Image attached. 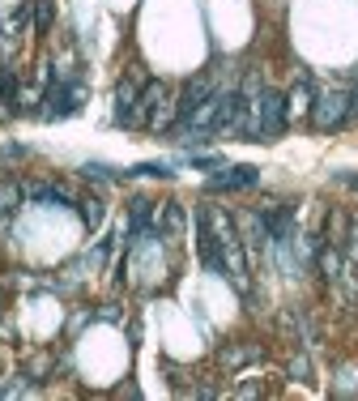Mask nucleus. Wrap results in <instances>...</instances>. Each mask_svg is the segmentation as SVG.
<instances>
[{
	"instance_id": "5",
	"label": "nucleus",
	"mask_w": 358,
	"mask_h": 401,
	"mask_svg": "<svg viewBox=\"0 0 358 401\" xmlns=\"http://www.w3.org/2000/svg\"><path fill=\"white\" fill-rule=\"evenodd\" d=\"M30 197H34V201H56V205H68V197H64L60 188H34Z\"/></svg>"
},
{
	"instance_id": "1",
	"label": "nucleus",
	"mask_w": 358,
	"mask_h": 401,
	"mask_svg": "<svg viewBox=\"0 0 358 401\" xmlns=\"http://www.w3.org/2000/svg\"><path fill=\"white\" fill-rule=\"evenodd\" d=\"M350 115V94H325L320 103H316V111H312V124L316 128H333V124H342Z\"/></svg>"
},
{
	"instance_id": "4",
	"label": "nucleus",
	"mask_w": 358,
	"mask_h": 401,
	"mask_svg": "<svg viewBox=\"0 0 358 401\" xmlns=\"http://www.w3.org/2000/svg\"><path fill=\"white\" fill-rule=\"evenodd\" d=\"M34 26H38V34L51 30V0H38L34 4Z\"/></svg>"
},
{
	"instance_id": "8",
	"label": "nucleus",
	"mask_w": 358,
	"mask_h": 401,
	"mask_svg": "<svg viewBox=\"0 0 358 401\" xmlns=\"http://www.w3.org/2000/svg\"><path fill=\"white\" fill-rule=\"evenodd\" d=\"M350 115H358V94L350 98Z\"/></svg>"
},
{
	"instance_id": "6",
	"label": "nucleus",
	"mask_w": 358,
	"mask_h": 401,
	"mask_svg": "<svg viewBox=\"0 0 358 401\" xmlns=\"http://www.w3.org/2000/svg\"><path fill=\"white\" fill-rule=\"evenodd\" d=\"M81 205H85V209H81V214H85V222H90V226H98V222H102V201H94V197H90V201H81Z\"/></svg>"
},
{
	"instance_id": "7",
	"label": "nucleus",
	"mask_w": 358,
	"mask_h": 401,
	"mask_svg": "<svg viewBox=\"0 0 358 401\" xmlns=\"http://www.w3.org/2000/svg\"><path fill=\"white\" fill-rule=\"evenodd\" d=\"M9 209H17V188L0 184V214H9Z\"/></svg>"
},
{
	"instance_id": "2",
	"label": "nucleus",
	"mask_w": 358,
	"mask_h": 401,
	"mask_svg": "<svg viewBox=\"0 0 358 401\" xmlns=\"http://www.w3.org/2000/svg\"><path fill=\"white\" fill-rule=\"evenodd\" d=\"M260 184V171L256 167H222V175L209 179V192H231V188H256Z\"/></svg>"
},
{
	"instance_id": "3",
	"label": "nucleus",
	"mask_w": 358,
	"mask_h": 401,
	"mask_svg": "<svg viewBox=\"0 0 358 401\" xmlns=\"http://www.w3.org/2000/svg\"><path fill=\"white\" fill-rule=\"evenodd\" d=\"M124 175H158V179H171L175 171H171L167 162H141V167H132V171H124Z\"/></svg>"
}]
</instances>
